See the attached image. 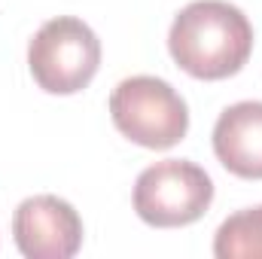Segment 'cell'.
<instances>
[{"label": "cell", "instance_id": "7a4b0ae2", "mask_svg": "<svg viewBox=\"0 0 262 259\" xmlns=\"http://www.w3.org/2000/svg\"><path fill=\"white\" fill-rule=\"evenodd\" d=\"M113 125L131 143L171 149L189 131V107L180 92L159 76H128L110 95Z\"/></svg>", "mask_w": 262, "mask_h": 259}, {"label": "cell", "instance_id": "8992f818", "mask_svg": "<svg viewBox=\"0 0 262 259\" xmlns=\"http://www.w3.org/2000/svg\"><path fill=\"white\" fill-rule=\"evenodd\" d=\"M213 153L229 174L262 180V101H238L220 113Z\"/></svg>", "mask_w": 262, "mask_h": 259}, {"label": "cell", "instance_id": "277c9868", "mask_svg": "<svg viewBox=\"0 0 262 259\" xmlns=\"http://www.w3.org/2000/svg\"><path fill=\"white\" fill-rule=\"evenodd\" d=\"M213 201L210 174L186 159H165L137 174L134 210L146 226L177 229L207 213Z\"/></svg>", "mask_w": 262, "mask_h": 259}, {"label": "cell", "instance_id": "5b68a950", "mask_svg": "<svg viewBox=\"0 0 262 259\" xmlns=\"http://www.w3.org/2000/svg\"><path fill=\"white\" fill-rule=\"evenodd\" d=\"M12 238L28 259H70L82 247V220L58 195H31L12 213Z\"/></svg>", "mask_w": 262, "mask_h": 259}, {"label": "cell", "instance_id": "3957f363", "mask_svg": "<svg viewBox=\"0 0 262 259\" xmlns=\"http://www.w3.org/2000/svg\"><path fill=\"white\" fill-rule=\"evenodd\" d=\"M28 67L43 92L76 95L101 67V40L82 18H49L28 46Z\"/></svg>", "mask_w": 262, "mask_h": 259}, {"label": "cell", "instance_id": "52a82bcc", "mask_svg": "<svg viewBox=\"0 0 262 259\" xmlns=\"http://www.w3.org/2000/svg\"><path fill=\"white\" fill-rule=\"evenodd\" d=\"M213 256L220 259H262V204L244 207L223 220L213 238Z\"/></svg>", "mask_w": 262, "mask_h": 259}, {"label": "cell", "instance_id": "6da1fadb", "mask_svg": "<svg viewBox=\"0 0 262 259\" xmlns=\"http://www.w3.org/2000/svg\"><path fill=\"white\" fill-rule=\"evenodd\" d=\"M168 52L195 79H226L247 64L253 25L235 3L192 0L171 21Z\"/></svg>", "mask_w": 262, "mask_h": 259}]
</instances>
